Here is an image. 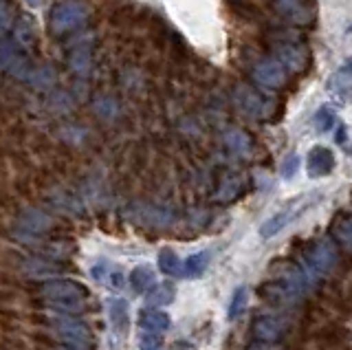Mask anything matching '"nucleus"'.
<instances>
[{
  "instance_id": "nucleus-1",
  "label": "nucleus",
  "mask_w": 352,
  "mask_h": 350,
  "mask_svg": "<svg viewBox=\"0 0 352 350\" xmlns=\"http://www.w3.org/2000/svg\"><path fill=\"white\" fill-rule=\"evenodd\" d=\"M42 295L51 309L62 313H82L86 306V289L80 282H71V280L47 282L42 287Z\"/></svg>"
},
{
  "instance_id": "nucleus-2",
  "label": "nucleus",
  "mask_w": 352,
  "mask_h": 350,
  "mask_svg": "<svg viewBox=\"0 0 352 350\" xmlns=\"http://www.w3.org/2000/svg\"><path fill=\"white\" fill-rule=\"evenodd\" d=\"M86 20V9L77 3H64L53 9L51 14V31L53 34H66L77 29Z\"/></svg>"
},
{
  "instance_id": "nucleus-3",
  "label": "nucleus",
  "mask_w": 352,
  "mask_h": 350,
  "mask_svg": "<svg viewBox=\"0 0 352 350\" xmlns=\"http://www.w3.org/2000/svg\"><path fill=\"white\" fill-rule=\"evenodd\" d=\"M335 170V155L333 150L326 146H315L308 150L306 155V174L311 179H322L328 177Z\"/></svg>"
},
{
  "instance_id": "nucleus-4",
  "label": "nucleus",
  "mask_w": 352,
  "mask_h": 350,
  "mask_svg": "<svg viewBox=\"0 0 352 350\" xmlns=\"http://www.w3.org/2000/svg\"><path fill=\"white\" fill-rule=\"evenodd\" d=\"M275 56L280 58V62L286 67V71L300 73L308 67V51H306V47L297 45V42L282 40L280 45H275Z\"/></svg>"
},
{
  "instance_id": "nucleus-5",
  "label": "nucleus",
  "mask_w": 352,
  "mask_h": 350,
  "mask_svg": "<svg viewBox=\"0 0 352 350\" xmlns=\"http://www.w3.org/2000/svg\"><path fill=\"white\" fill-rule=\"evenodd\" d=\"M253 78L260 82L264 89H280L286 82V67L280 60H262L253 69Z\"/></svg>"
},
{
  "instance_id": "nucleus-6",
  "label": "nucleus",
  "mask_w": 352,
  "mask_h": 350,
  "mask_svg": "<svg viewBox=\"0 0 352 350\" xmlns=\"http://www.w3.org/2000/svg\"><path fill=\"white\" fill-rule=\"evenodd\" d=\"M55 331L60 333V337L64 339L66 344H71L77 350H84L88 344H91V335H88V328L82 322H75V320H55L53 322Z\"/></svg>"
},
{
  "instance_id": "nucleus-7",
  "label": "nucleus",
  "mask_w": 352,
  "mask_h": 350,
  "mask_svg": "<svg viewBox=\"0 0 352 350\" xmlns=\"http://www.w3.org/2000/svg\"><path fill=\"white\" fill-rule=\"evenodd\" d=\"M236 102L238 106L245 111L247 115H253V117H267L271 111V102H267L260 93H256L249 86H238L236 91Z\"/></svg>"
},
{
  "instance_id": "nucleus-8",
  "label": "nucleus",
  "mask_w": 352,
  "mask_h": 350,
  "mask_svg": "<svg viewBox=\"0 0 352 350\" xmlns=\"http://www.w3.org/2000/svg\"><path fill=\"white\" fill-rule=\"evenodd\" d=\"M335 260H337V251L333 245L326 243V240H319V243H315L311 249L306 251V262L315 273L328 271L335 265Z\"/></svg>"
},
{
  "instance_id": "nucleus-9",
  "label": "nucleus",
  "mask_w": 352,
  "mask_h": 350,
  "mask_svg": "<svg viewBox=\"0 0 352 350\" xmlns=\"http://www.w3.org/2000/svg\"><path fill=\"white\" fill-rule=\"evenodd\" d=\"M280 14L295 25H306L313 20V5L308 0H275Z\"/></svg>"
},
{
  "instance_id": "nucleus-10",
  "label": "nucleus",
  "mask_w": 352,
  "mask_h": 350,
  "mask_svg": "<svg viewBox=\"0 0 352 350\" xmlns=\"http://www.w3.org/2000/svg\"><path fill=\"white\" fill-rule=\"evenodd\" d=\"M282 333H284V322L273 315H262L253 322V335H256L260 342L271 344L275 339H280Z\"/></svg>"
},
{
  "instance_id": "nucleus-11",
  "label": "nucleus",
  "mask_w": 352,
  "mask_h": 350,
  "mask_svg": "<svg viewBox=\"0 0 352 350\" xmlns=\"http://www.w3.org/2000/svg\"><path fill=\"white\" fill-rule=\"evenodd\" d=\"M170 324H172V320L165 311H143L139 315V326L150 335L165 333L170 328Z\"/></svg>"
},
{
  "instance_id": "nucleus-12",
  "label": "nucleus",
  "mask_w": 352,
  "mask_h": 350,
  "mask_svg": "<svg viewBox=\"0 0 352 350\" xmlns=\"http://www.w3.org/2000/svg\"><path fill=\"white\" fill-rule=\"evenodd\" d=\"M291 218H293V210H282L278 212L275 216H271L267 223H264L260 227V236L262 238H273V236H278L282 229L291 223Z\"/></svg>"
},
{
  "instance_id": "nucleus-13",
  "label": "nucleus",
  "mask_w": 352,
  "mask_h": 350,
  "mask_svg": "<svg viewBox=\"0 0 352 350\" xmlns=\"http://www.w3.org/2000/svg\"><path fill=\"white\" fill-rule=\"evenodd\" d=\"M159 269L165 273V276H174V278H181L183 276L181 258L176 256L170 247H165V249L159 251Z\"/></svg>"
},
{
  "instance_id": "nucleus-14",
  "label": "nucleus",
  "mask_w": 352,
  "mask_h": 350,
  "mask_svg": "<svg viewBox=\"0 0 352 350\" xmlns=\"http://www.w3.org/2000/svg\"><path fill=\"white\" fill-rule=\"evenodd\" d=\"M209 267V254L207 251H198V254L190 256L183 265V278H198L203 276Z\"/></svg>"
},
{
  "instance_id": "nucleus-15",
  "label": "nucleus",
  "mask_w": 352,
  "mask_h": 350,
  "mask_svg": "<svg viewBox=\"0 0 352 350\" xmlns=\"http://www.w3.org/2000/svg\"><path fill=\"white\" fill-rule=\"evenodd\" d=\"M130 284H132V289H135V291L148 293L154 287V271L150 267H146V265L132 269V273H130Z\"/></svg>"
},
{
  "instance_id": "nucleus-16",
  "label": "nucleus",
  "mask_w": 352,
  "mask_h": 350,
  "mask_svg": "<svg viewBox=\"0 0 352 350\" xmlns=\"http://www.w3.org/2000/svg\"><path fill=\"white\" fill-rule=\"evenodd\" d=\"M110 320H113L117 331H126L128 328V304L124 300L110 302Z\"/></svg>"
},
{
  "instance_id": "nucleus-17",
  "label": "nucleus",
  "mask_w": 352,
  "mask_h": 350,
  "mask_svg": "<svg viewBox=\"0 0 352 350\" xmlns=\"http://www.w3.org/2000/svg\"><path fill=\"white\" fill-rule=\"evenodd\" d=\"M247 302H249V293L245 287H238L234 291V298L229 304V320H238V317L247 311Z\"/></svg>"
},
{
  "instance_id": "nucleus-18",
  "label": "nucleus",
  "mask_w": 352,
  "mask_h": 350,
  "mask_svg": "<svg viewBox=\"0 0 352 350\" xmlns=\"http://www.w3.org/2000/svg\"><path fill=\"white\" fill-rule=\"evenodd\" d=\"M335 236L341 245L352 249V218H341L335 223Z\"/></svg>"
},
{
  "instance_id": "nucleus-19",
  "label": "nucleus",
  "mask_w": 352,
  "mask_h": 350,
  "mask_svg": "<svg viewBox=\"0 0 352 350\" xmlns=\"http://www.w3.org/2000/svg\"><path fill=\"white\" fill-rule=\"evenodd\" d=\"M335 122H337V117H335V111L330 106H322L317 111V115H315V126L322 130V133H326V130L333 128Z\"/></svg>"
},
{
  "instance_id": "nucleus-20",
  "label": "nucleus",
  "mask_w": 352,
  "mask_h": 350,
  "mask_svg": "<svg viewBox=\"0 0 352 350\" xmlns=\"http://www.w3.org/2000/svg\"><path fill=\"white\" fill-rule=\"evenodd\" d=\"M172 300H174V289L170 287V284H163V287H157V289H154V291L148 295V302H150V304H159V306L170 304Z\"/></svg>"
},
{
  "instance_id": "nucleus-21",
  "label": "nucleus",
  "mask_w": 352,
  "mask_h": 350,
  "mask_svg": "<svg viewBox=\"0 0 352 350\" xmlns=\"http://www.w3.org/2000/svg\"><path fill=\"white\" fill-rule=\"evenodd\" d=\"M231 9L238 14V16H242V18H247V20H260L262 18V12L258 7H253V5H249V3H240V0H234V5H231Z\"/></svg>"
},
{
  "instance_id": "nucleus-22",
  "label": "nucleus",
  "mask_w": 352,
  "mask_h": 350,
  "mask_svg": "<svg viewBox=\"0 0 352 350\" xmlns=\"http://www.w3.org/2000/svg\"><path fill=\"white\" fill-rule=\"evenodd\" d=\"M297 170H300V157L297 155H291L289 159L284 161V166H282V177L284 179H293Z\"/></svg>"
},
{
  "instance_id": "nucleus-23",
  "label": "nucleus",
  "mask_w": 352,
  "mask_h": 350,
  "mask_svg": "<svg viewBox=\"0 0 352 350\" xmlns=\"http://www.w3.org/2000/svg\"><path fill=\"white\" fill-rule=\"evenodd\" d=\"M139 350H165L163 344L159 342L154 335H148V337H143L141 339V344H139Z\"/></svg>"
},
{
  "instance_id": "nucleus-24",
  "label": "nucleus",
  "mask_w": 352,
  "mask_h": 350,
  "mask_svg": "<svg viewBox=\"0 0 352 350\" xmlns=\"http://www.w3.org/2000/svg\"><path fill=\"white\" fill-rule=\"evenodd\" d=\"M7 23H9V18H7V12H5V7L3 3H0V34L7 29Z\"/></svg>"
},
{
  "instance_id": "nucleus-25",
  "label": "nucleus",
  "mask_w": 352,
  "mask_h": 350,
  "mask_svg": "<svg viewBox=\"0 0 352 350\" xmlns=\"http://www.w3.org/2000/svg\"><path fill=\"white\" fill-rule=\"evenodd\" d=\"M27 5H31V7H40L42 5V0H25Z\"/></svg>"
},
{
  "instance_id": "nucleus-26",
  "label": "nucleus",
  "mask_w": 352,
  "mask_h": 350,
  "mask_svg": "<svg viewBox=\"0 0 352 350\" xmlns=\"http://www.w3.org/2000/svg\"><path fill=\"white\" fill-rule=\"evenodd\" d=\"M344 71H346L348 75H352V62H348V64H346V67H344Z\"/></svg>"
}]
</instances>
